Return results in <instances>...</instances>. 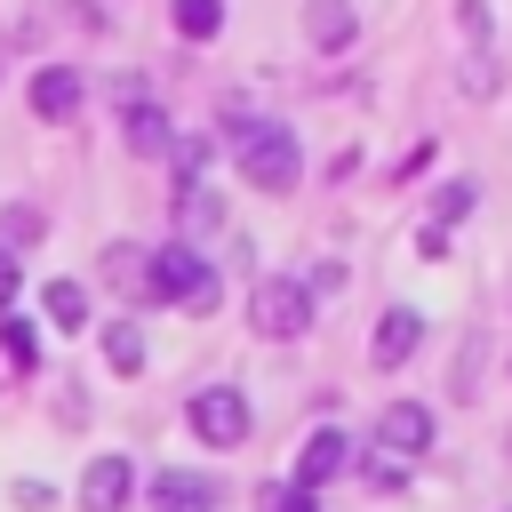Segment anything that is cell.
<instances>
[{
	"label": "cell",
	"mask_w": 512,
	"mask_h": 512,
	"mask_svg": "<svg viewBox=\"0 0 512 512\" xmlns=\"http://www.w3.org/2000/svg\"><path fill=\"white\" fill-rule=\"evenodd\" d=\"M232 160H240L248 192H296V176H304V152H296V128H288V120H256V128H240Z\"/></svg>",
	"instance_id": "6da1fadb"
},
{
	"label": "cell",
	"mask_w": 512,
	"mask_h": 512,
	"mask_svg": "<svg viewBox=\"0 0 512 512\" xmlns=\"http://www.w3.org/2000/svg\"><path fill=\"white\" fill-rule=\"evenodd\" d=\"M152 296H168L184 312H216L224 280H216V264L200 248H152Z\"/></svg>",
	"instance_id": "7a4b0ae2"
},
{
	"label": "cell",
	"mask_w": 512,
	"mask_h": 512,
	"mask_svg": "<svg viewBox=\"0 0 512 512\" xmlns=\"http://www.w3.org/2000/svg\"><path fill=\"white\" fill-rule=\"evenodd\" d=\"M184 424H192L200 448H240L256 416H248V392H240V384H200V392L184 400Z\"/></svg>",
	"instance_id": "3957f363"
},
{
	"label": "cell",
	"mask_w": 512,
	"mask_h": 512,
	"mask_svg": "<svg viewBox=\"0 0 512 512\" xmlns=\"http://www.w3.org/2000/svg\"><path fill=\"white\" fill-rule=\"evenodd\" d=\"M248 328L272 336V344H296L312 328V288L304 280H256L248 288Z\"/></svg>",
	"instance_id": "277c9868"
},
{
	"label": "cell",
	"mask_w": 512,
	"mask_h": 512,
	"mask_svg": "<svg viewBox=\"0 0 512 512\" xmlns=\"http://www.w3.org/2000/svg\"><path fill=\"white\" fill-rule=\"evenodd\" d=\"M376 456H392V464L432 456V408H424V400H392V408H376Z\"/></svg>",
	"instance_id": "5b68a950"
},
{
	"label": "cell",
	"mask_w": 512,
	"mask_h": 512,
	"mask_svg": "<svg viewBox=\"0 0 512 512\" xmlns=\"http://www.w3.org/2000/svg\"><path fill=\"white\" fill-rule=\"evenodd\" d=\"M336 472H352V440H344L336 424H312V432H304V448H296V480H288V488L320 496Z\"/></svg>",
	"instance_id": "8992f818"
},
{
	"label": "cell",
	"mask_w": 512,
	"mask_h": 512,
	"mask_svg": "<svg viewBox=\"0 0 512 512\" xmlns=\"http://www.w3.org/2000/svg\"><path fill=\"white\" fill-rule=\"evenodd\" d=\"M416 344H424V312H416V304H392V312L368 328V360H376V368H400Z\"/></svg>",
	"instance_id": "52a82bcc"
},
{
	"label": "cell",
	"mask_w": 512,
	"mask_h": 512,
	"mask_svg": "<svg viewBox=\"0 0 512 512\" xmlns=\"http://www.w3.org/2000/svg\"><path fill=\"white\" fill-rule=\"evenodd\" d=\"M128 488H136V464H128V456H96V464L80 472V512H120Z\"/></svg>",
	"instance_id": "ba28073f"
},
{
	"label": "cell",
	"mask_w": 512,
	"mask_h": 512,
	"mask_svg": "<svg viewBox=\"0 0 512 512\" xmlns=\"http://www.w3.org/2000/svg\"><path fill=\"white\" fill-rule=\"evenodd\" d=\"M72 104H80V72L72 64H40L32 72V112L40 120H72Z\"/></svg>",
	"instance_id": "9c48e42d"
},
{
	"label": "cell",
	"mask_w": 512,
	"mask_h": 512,
	"mask_svg": "<svg viewBox=\"0 0 512 512\" xmlns=\"http://www.w3.org/2000/svg\"><path fill=\"white\" fill-rule=\"evenodd\" d=\"M96 272H104L120 296H152V248H136V240H112Z\"/></svg>",
	"instance_id": "30bf717a"
},
{
	"label": "cell",
	"mask_w": 512,
	"mask_h": 512,
	"mask_svg": "<svg viewBox=\"0 0 512 512\" xmlns=\"http://www.w3.org/2000/svg\"><path fill=\"white\" fill-rule=\"evenodd\" d=\"M120 136H128V152H168V112L152 104V96H136V104H120Z\"/></svg>",
	"instance_id": "8fae6325"
},
{
	"label": "cell",
	"mask_w": 512,
	"mask_h": 512,
	"mask_svg": "<svg viewBox=\"0 0 512 512\" xmlns=\"http://www.w3.org/2000/svg\"><path fill=\"white\" fill-rule=\"evenodd\" d=\"M352 32H360L352 0H312V8H304V40H312V48H352Z\"/></svg>",
	"instance_id": "7c38bea8"
},
{
	"label": "cell",
	"mask_w": 512,
	"mask_h": 512,
	"mask_svg": "<svg viewBox=\"0 0 512 512\" xmlns=\"http://www.w3.org/2000/svg\"><path fill=\"white\" fill-rule=\"evenodd\" d=\"M40 312H48V328L72 336V328H88V288H80V280H48V288H40Z\"/></svg>",
	"instance_id": "4fadbf2b"
},
{
	"label": "cell",
	"mask_w": 512,
	"mask_h": 512,
	"mask_svg": "<svg viewBox=\"0 0 512 512\" xmlns=\"http://www.w3.org/2000/svg\"><path fill=\"white\" fill-rule=\"evenodd\" d=\"M216 496H208V480H192V472H160L152 480V512H208Z\"/></svg>",
	"instance_id": "5bb4252c"
},
{
	"label": "cell",
	"mask_w": 512,
	"mask_h": 512,
	"mask_svg": "<svg viewBox=\"0 0 512 512\" xmlns=\"http://www.w3.org/2000/svg\"><path fill=\"white\" fill-rule=\"evenodd\" d=\"M104 360H112L120 376H136V368H144V328H136V320H112V328H104Z\"/></svg>",
	"instance_id": "9a60e30c"
},
{
	"label": "cell",
	"mask_w": 512,
	"mask_h": 512,
	"mask_svg": "<svg viewBox=\"0 0 512 512\" xmlns=\"http://www.w3.org/2000/svg\"><path fill=\"white\" fill-rule=\"evenodd\" d=\"M456 80H464V96H496V88H504L496 48H464V72H456Z\"/></svg>",
	"instance_id": "2e32d148"
},
{
	"label": "cell",
	"mask_w": 512,
	"mask_h": 512,
	"mask_svg": "<svg viewBox=\"0 0 512 512\" xmlns=\"http://www.w3.org/2000/svg\"><path fill=\"white\" fill-rule=\"evenodd\" d=\"M216 216H224V208H216L208 184H184V192H176V232H208Z\"/></svg>",
	"instance_id": "e0dca14e"
},
{
	"label": "cell",
	"mask_w": 512,
	"mask_h": 512,
	"mask_svg": "<svg viewBox=\"0 0 512 512\" xmlns=\"http://www.w3.org/2000/svg\"><path fill=\"white\" fill-rule=\"evenodd\" d=\"M32 240H40V208H0V256L16 264Z\"/></svg>",
	"instance_id": "ac0fdd59"
},
{
	"label": "cell",
	"mask_w": 512,
	"mask_h": 512,
	"mask_svg": "<svg viewBox=\"0 0 512 512\" xmlns=\"http://www.w3.org/2000/svg\"><path fill=\"white\" fill-rule=\"evenodd\" d=\"M176 32L184 40H216L224 32V0H176Z\"/></svg>",
	"instance_id": "d6986e66"
},
{
	"label": "cell",
	"mask_w": 512,
	"mask_h": 512,
	"mask_svg": "<svg viewBox=\"0 0 512 512\" xmlns=\"http://www.w3.org/2000/svg\"><path fill=\"white\" fill-rule=\"evenodd\" d=\"M472 192H480V184H464V176H456V184H440V192H432V224H440V232H448V224H464V216H472Z\"/></svg>",
	"instance_id": "ffe728a7"
},
{
	"label": "cell",
	"mask_w": 512,
	"mask_h": 512,
	"mask_svg": "<svg viewBox=\"0 0 512 512\" xmlns=\"http://www.w3.org/2000/svg\"><path fill=\"white\" fill-rule=\"evenodd\" d=\"M168 160H176L184 184H200V168H208V136H168Z\"/></svg>",
	"instance_id": "44dd1931"
},
{
	"label": "cell",
	"mask_w": 512,
	"mask_h": 512,
	"mask_svg": "<svg viewBox=\"0 0 512 512\" xmlns=\"http://www.w3.org/2000/svg\"><path fill=\"white\" fill-rule=\"evenodd\" d=\"M256 512H320V496H304V488L272 480V488H256Z\"/></svg>",
	"instance_id": "7402d4cb"
},
{
	"label": "cell",
	"mask_w": 512,
	"mask_h": 512,
	"mask_svg": "<svg viewBox=\"0 0 512 512\" xmlns=\"http://www.w3.org/2000/svg\"><path fill=\"white\" fill-rule=\"evenodd\" d=\"M0 344H8V360H16V368H32V352H40V344H32V328H24L16 312H0Z\"/></svg>",
	"instance_id": "603a6c76"
},
{
	"label": "cell",
	"mask_w": 512,
	"mask_h": 512,
	"mask_svg": "<svg viewBox=\"0 0 512 512\" xmlns=\"http://www.w3.org/2000/svg\"><path fill=\"white\" fill-rule=\"evenodd\" d=\"M360 480H368L376 496H392V488L408 480V464H392V456H360Z\"/></svg>",
	"instance_id": "cb8c5ba5"
},
{
	"label": "cell",
	"mask_w": 512,
	"mask_h": 512,
	"mask_svg": "<svg viewBox=\"0 0 512 512\" xmlns=\"http://www.w3.org/2000/svg\"><path fill=\"white\" fill-rule=\"evenodd\" d=\"M456 24H464L472 48H488V0H456Z\"/></svg>",
	"instance_id": "d4e9b609"
},
{
	"label": "cell",
	"mask_w": 512,
	"mask_h": 512,
	"mask_svg": "<svg viewBox=\"0 0 512 512\" xmlns=\"http://www.w3.org/2000/svg\"><path fill=\"white\" fill-rule=\"evenodd\" d=\"M416 256H432V264H440V256H448V232H440V224H424V232H416Z\"/></svg>",
	"instance_id": "484cf974"
},
{
	"label": "cell",
	"mask_w": 512,
	"mask_h": 512,
	"mask_svg": "<svg viewBox=\"0 0 512 512\" xmlns=\"http://www.w3.org/2000/svg\"><path fill=\"white\" fill-rule=\"evenodd\" d=\"M8 296H16V264L0 256V312H8Z\"/></svg>",
	"instance_id": "4316f807"
}]
</instances>
